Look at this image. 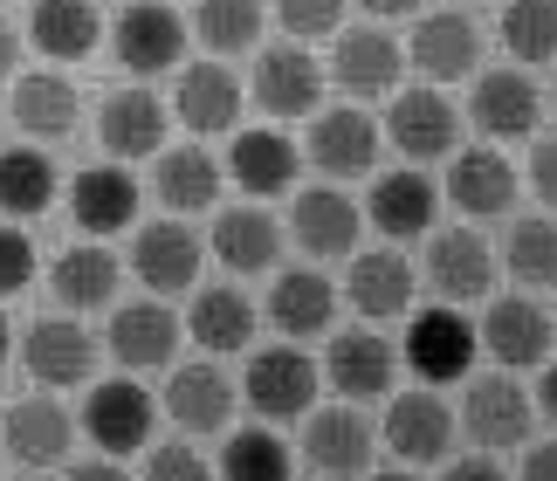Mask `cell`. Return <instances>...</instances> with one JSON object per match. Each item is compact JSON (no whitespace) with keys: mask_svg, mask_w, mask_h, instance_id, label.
Wrapping results in <instances>:
<instances>
[{"mask_svg":"<svg viewBox=\"0 0 557 481\" xmlns=\"http://www.w3.org/2000/svg\"><path fill=\"white\" fill-rule=\"evenodd\" d=\"M482 351L496 358L503 371L544 365L550 358V310H537L530 296H496L482 317Z\"/></svg>","mask_w":557,"mask_h":481,"instance_id":"obj_17","label":"cell"},{"mask_svg":"<svg viewBox=\"0 0 557 481\" xmlns=\"http://www.w3.org/2000/svg\"><path fill=\"white\" fill-rule=\"evenodd\" d=\"M379 454V433L358 406H310L304 412V461L317 474H366Z\"/></svg>","mask_w":557,"mask_h":481,"instance_id":"obj_8","label":"cell"},{"mask_svg":"<svg viewBox=\"0 0 557 481\" xmlns=\"http://www.w3.org/2000/svg\"><path fill=\"white\" fill-rule=\"evenodd\" d=\"M331 310H337V289H331L324 269H283V275H275L269 317H275V331H283V337H317V331H331Z\"/></svg>","mask_w":557,"mask_h":481,"instance_id":"obj_33","label":"cell"},{"mask_svg":"<svg viewBox=\"0 0 557 481\" xmlns=\"http://www.w3.org/2000/svg\"><path fill=\"white\" fill-rule=\"evenodd\" d=\"M255 303L242 296V289H227V282H213V289H200L193 296V310H186V331H193V344L200 351H213V358H227V351H248L255 344Z\"/></svg>","mask_w":557,"mask_h":481,"instance_id":"obj_29","label":"cell"},{"mask_svg":"<svg viewBox=\"0 0 557 481\" xmlns=\"http://www.w3.org/2000/svg\"><path fill=\"white\" fill-rule=\"evenodd\" d=\"M447 474H455V481H482V474H496V461H488V447H475V454H461V461H447Z\"/></svg>","mask_w":557,"mask_h":481,"instance_id":"obj_47","label":"cell"},{"mask_svg":"<svg viewBox=\"0 0 557 481\" xmlns=\"http://www.w3.org/2000/svg\"><path fill=\"white\" fill-rule=\"evenodd\" d=\"M468 118H475L482 138H530L537 118H544V90L523 70H488V76H475Z\"/></svg>","mask_w":557,"mask_h":481,"instance_id":"obj_16","label":"cell"},{"mask_svg":"<svg viewBox=\"0 0 557 481\" xmlns=\"http://www.w3.org/2000/svg\"><path fill=\"white\" fill-rule=\"evenodd\" d=\"M413 261L393 255V248H372V255H351V282H345V296H351V310L366 317V323H393L413 310Z\"/></svg>","mask_w":557,"mask_h":481,"instance_id":"obj_21","label":"cell"},{"mask_svg":"<svg viewBox=\"0 0 557 481\" xmlns=\"http://www.w3.org/2000/svg\"><path fill=\"white\" fill-rule=\"evenodd\" d=\"M255 103H262L269 118H310L317 97H324V62H317L304 41H283V49H262L255 62Z\"/></svg>","mask_w":557,"mask_h":481,"instance_id":"obj_12","label":"cell"},{"mask_svg":"<svg viewBox=\"0 0 557 481\" xmlns=\"http://www.w3.org/2000/svg\"><path fill=\"white\" fill-rule=\"evenodd\" d=\"M0 8H8V0H0Z\"/></svg>","mask_w":557,"mask_h":481,"instance_id":"obj_52","label":"cell"},{"mask_svg":"<svg viewBox=\"0 0 557 481\" xmlns=\"http://www.w3.org/2000/svg\"><path fill=\"white\" fill-rule=\"evenodd\" d=\"M372 21H399V14H420V0H358Z\"/></svg>","mask_w":557,"mask_h":481,"instance_id":"obj_50","label":"cell"},{"mask_svg":"<svg viewBox=\"0 0 557 481\" xmlns=\"http://www.w3.org/2000/svg\"><path fill=\"white\" fill-rule=\"evenodd\" d=\"M523 474H537V481H557V441L530 447V454H523Z\"/></svg>","mask_w":557,"mask_h":481,"instance_id":"obj_48","label":"cell"},{"mask_svg":"<svg viewBox=\"0 0 557 481\" xmlns=\"http://www.w3.org/2000/svg\"><path fill=\"white\" fill-rule=\"evenodd\" d=\"M200 261H207V240L193 234L186 221H152V227H138V240H132V275L152 296L193 289V282H200Z\"/></svg>","mask_w":557,"mask_h":481,"instance_id":"obj_9","label":"cell"},{"mask_svg":"<svg viewBox=\"0 0 557 481\" xmlns=\"http://www.w3.org/2000/svg\"><path fill=\"white\" fill-rule=\"evenodd\" d=\"M97 35H103L97 0H35V14H28V41L49 62H83L97 49Z\"/></svg>","mask_w":557,"mask_h":481,"instance_id":"obj_32","label":"cell"},{"mask_svg":"<svg viewBox=\"0 0 557 481\" xmlns=\"http://www.w3.org/2000/svg\"><path fill=\"white\" fill-rule=\"evenodd\" d=\"M0 358H8V317H0Z\"/></svg>","mask_w":557,"mask_h":481,"instance_id":"obj_51","label":"cell"},{"mask_svg":"<svg viewBox=\"0 0 557 481\" xmlns=\"http://www.w3.org/2000/svg\"><path fill=\"white\" fill-rule=\"evenodd\" d=\"M317 385H324V365L310 351H296V344H269V351H255L248 379H242V399L262 412V420H304L317 406Z\"/></svg>","mask_w":557,"mask_h":481,"instance_id":"obj_1","label":"cell"},{"mask_svg":"<svg viewBox=\"0 0 557 481\" xmlns=\"http://www.w3.org/2000/svg\"><path fill=\"white\" fill-rule=\"evenodd\" d=\"M152 420H159V399H152L138 379L90 385V399H83V433H90V447L111 454V461L152 447Z\"/></svg>","mask_w":557,"mask_h":481,"instance_id":"obj_2","label":"cell"},{"mask_svg":"<svg viewBox=\"0 0 557 481\" xmlns=\"http://www.w3.org/2000/svg\"><path fill=\"white\" fill-rule=\"evenodd\" d=\"M186 41H193V28H186L173 8H165V0H132V8L117 14V28H111V49H117V62H124L132 76L180 70Z\"/></svg>","mask_w":557,"mask_h":481,"instance_id":"obj_5","label":"cell"},{"mask_svg":"<svg viewBox=\"0 0 557 481\" xmlns=\"http://www.w3.org/2000/svg\"><path fill=\"white\" fill-rule=\"evenodd\" d=\"M0 433H8V454L21 468H62L70 447H76V420L62 412V399H21V406H8Z\"/></svg>","mask_w":557,"mask_h":481,"instance_id":"obj_20","label":"cell"},{"mask_svg":"<svg viewBox=\"0 0 557 481\" xmlns=\"http://www.w3.org/2000/svg\"><path fill=\"white\" fill-rule=\"evenodd\" d=\"M475 351H482V331L461 310H420L413 323H406L399 365L420 371V385H455V379H468Z\"/></svg>","mask_w":557,"mask_h":481,"instance_id":"obj_3","label":"cell"},{"mask_svg":"<svg viewBox=\"0 0 557 481\" xmlns=\"http://www.w3.org/2000/svg\"><path fill=\"white\" fill-rule=\"evenodd\" d=\"M406 55H413V70L426 83H461V76L482 70V28L468 14H420Z\"/></svg>","mask_w":557,"mask_h":481,"instance_id":"obj_19","label":"cell"},{"mask_svg":"<svg viewBox=\"0 0 557 481\" xmlns=\"http://www.w3.org/2000/svg\"><path fill=\"white\" fill-rule=\"evenodd\" d=\"M152 193L173 213H207L221 200V165H213L200 145H173V151H159V165H152Z\"/></svg>","mask_w":557,"mask_h":481,"instance_id":"obj_35","label":"cell"},{"mask_svg":"<svg viewBox=\"0 0 557 481\" xmlns=\"http://www.w3.org/2000/svg\"><path fill=\"white\" fill-rule=\"evenodd\" d=\"M97 138L111 159H159L165 151V103L152 90H111L97 111Z\"/></svg>","mask_w":557,"mask_h":481,"instance_id":"obj_23","label":"cell"},{"mask_svg":"<svg viewBox=\"0 0 557 481\" xmlns=\"http://www.w3.org/2000/svg\"><path fill=\"white\" fill-rule=\"evenodd\" d=\"M165 412L180 433H221L234 420V385L221 365H180L165 379Z\"/></svg>","mask_w":557,"mask_h":481,"instance_id":"obj_26","label":"cell"},{"mask_svg":"<svg viewBox=\"0 0 557 481\" xmlns=\"http://www.w3.org/2000/svg\"><path fill=\"white\" fill-rule=\"evenodd\" d=\"M530 399H537V412L557 427V358H544V371H537V392H530Z\"/></svg>","mask_w":557,"mask_h":481,"instance_id":"obj_46","label":"cell"},{"mask_svg":"<svg viewBox=\"0 0 557 481\" xmlns=\"http://www.w3.org/2000/svg\"><path fill=\"white\" fill-rule=\"evenodd\" d=\"M503 261H509V275H517V282L550 289V282H557V221H550V213H530V221L509 227Z\"/></svg>","mask_w":557,"mask_h":481,"instance_id":"obj_39","label":"cell"},{"mask_svg":"<svg viewBox=\"0 0 557 481\" xmlns=\"http://www.w3.org/2000/svg\"><path fill=\"white\" fill-rule=\"evenodd\" d=\"M399 41L385 35V28H351V35H337V49H331V76H337V90H351V97H385L399 83Z\"/></svg>","mask_w":557,"mask_h":481,"instance_id":"obj_28","label":"cell"},{"mask_svg":"<svg viewBox=\"0 0 557 481\" xmlns=\"http://www.w3.org/2000/svg\"><path fill=\"white\" fill-rule=\"evenodd\" d=\"M255 35H262V0H200L193 8V41L221 62L255 49Z\"/></svg>","mask_w":557,"mask_h":481,"instance_id":"obj_38","label":"cell"},{"mask_svg":"<svg viewBox=\"0 0 557 481\" xmlns=\"http://www.w3.org/2000/svg\"><path fill=\"white\" fill-rule=\"evenodd\" d=\"M275 21H283L296 41H317V35H337L345 0H275Z\"/></svg>","mask_w":557,"mask_h":481,"instance_id":"obj_42","label":"cell"},{"mask_svg":"<svg viewBox=\"0 0 557 481\" xmlns=\"http://www.w3.org/2000/svg\"><path fill=\"white\" fill-rule=\"evenodd\" d=\"M21 70V35L8 28V14H0V76H14Z\"/></svg>","mask_w":557,"mask_h":481,"instance_id":"obj_49","label":"cell"},{"mask_svg":"<svg viewBox=\"0 0 557 481\" xmlns=\"http://www.w3.org/2000/svg\"><path fill=\"white\" fill-rule=\"evenodd\" d=\"M324 371L345 399H385V392H393V371H399V351H393V337H379V331H337Z\"/></svg>","mask_w":557,"mask_h":481,"instance_id":"obj_24","label":"cell"},{"mask_svg":"<svg viewBox=\"0 0 557 481\" xmlns=\"http://www.w3.org/2000/svg\"><path fill=\"white\" fill-rule=\"evenodd\" d=\"M530 420H537V399H530V392L509 379V371H488V379H475V385H468V399H461V412H455V427H461L475 447H488V454L523 447V441H530Z\"/></svg>","mask_w":557,"mask_h":481,"instance_id":"obj_4","label":"cell"},{"mask_svg":"<svg viewBox=\"0 0 557 481\" xmlns=\"http://www.w3.org/2000/svg\"><path fill=\"white\" fill-rule=\"evenodd\" d=\"M21 365L41 392H70V385H90L97 371V337L83 331L76 317H41L28 337H21Z\"/></svg>","mask_w":557,"mask_h":481,"instance_id":"obj_6","label":"cell"},{"mask_svg":"<svg viewBox=\"0 0 557 481\" xmlns=\"http://www.w3.org/2000/svg\"><path fill=\"white\" fill-rule=\"evenodd\" d=\"M49 200H55V165H49V151H35V145L0 151V213L28 221V213H41Z\"/></svg>","mask_w":557,"mask_h":481,"instance_id":"obj_37","label":"cell"},{"mask_svg":"<svg viewBox=\"0 0 557 481\" xmlns=\"http://www.w3.org/2000/svg\"><path fill=\"white\" fill-rule=\"evenodd\" d=\"M289 234H296V248L317 255V261L358 255V234H366V207H358L351 193H337L331 180H324V186H304V193H296V213H289Z\"/></svg>","mask_w":557,"mask_h":481,"instance_id":"obj_7","label":"cell"},{"mask_svg":"<svg viewBox=\"0 0 557 481\" xmlns=\"http://www.w3.org/2000/svg\"><path fill=\"white\" fill-rule=\"evenodd\" d=\"M385 447H393L399 461H413V468L447 461V447H455V412H447V399L434 385L393 399V412H385Z\"/></svg>","mask_w":557,"mask_h":481,"instance_id":"obj_11","label":"cell"},{"mask_svg":"<svg viewBox=\"0 0 557 481\" xmlns=\"http://www.w3.org/2000/svg\"><path fill=\"white\" fill-rule=\"evenodd\" d=\"M503 49L517 62H557V0H509Z\"/></svg>","mask_w":557,"mask_h":481,"instance_id":"obj_40","label":"cell"},{"mask_svg":"<svg viewBox=\"0 0 557 481\" xmlns=\"http://www.w3.org/2000/svg\"><path fill=\"white\" fill-rule=\"evenodd\" d=\"M227 172L242 193H289L296 172H304V151H296L283 131H242V138L227 145Z\"/></svg>","mask_w":557,"mask_h":481,"instance_id":"obj_30","label":"cell"},{"mask_svg":"<svg viewBox=\"0 0 557 481\" xmlns=\"http://www.w3.org/2000/svg\"><path fill=\"white\" fill-rule=\"evenodd\" d=\"M304 151H310V165L324 172V180H366V172L379 165V124L358 111V103H345V111H317Z\"/></svg>","mask_w":557,"mask_h":481,"instance_id":"obj_13","label":"cell"},{"mask_svg":"<svg viewBox=\"0 0 557 481\" xmlns=\"http://www.w3.org/2000/svg\"><path fill=\"white\" fill-rule=\"evenodd\" d=\"M530 186H537V200L557 213V138H537V151H530Z\"/></svg>","mask_w":557,"mask_h":481,"instance_id":"obj_45","label":"cell"},{"mask_svg":"<svg viewBox=\"0 0 557 481\" xmlns=\"http://www.w3.org/2000/svg\"><path fill=\"white\" fill-rule=\"evenodd\" d=\"M213 255H221L234 275H262V269H275V255H283V227H275L262 207H227L221 221H213Z\"/></svg>","mask_w":557,"mask_h":481,"instance_id":"obj_34","label":"cell"},{"mask_svg":"<svg viewBox=\"0 0 557 481\" xmlns=\"http://www.w3.org/2000/svg\"><path fill=\"white\" fill-rule=\"evenodd\" d=\"M434 213H441L434 180H426L420 165H406V172H385V180L372 186L366 221H372L385 240H413V234H434Z\"/></svg>","mask_w":557,"mask_h":481,"instance_id":"obj_25","label":"cell"},{"mask_svg":"<svg viewBox=\"0 0 557 481\" xmlns=\"http://www.w3.org/2000/svg\"><path fill=\"white\" fill-rule=\"evenodd\" d=\"M221 468L227 474H289V447L275 441L269 427H242V433H227Z\"/></svg>","mask_w":557,"mask_h":481,"instance_id":"obj_41","label":"cell"},{"mask_svg":"<svg viewBox=\"0 0 557 481\" xmlns=\"http://www.w3.org/2000/svg\"><path fill=\"white\" fill-rule=\"evenodd\" d=\"M385 138H393L413 165H434V159H455L461 145V118L441 90H399L393 111H385Z\"/></svg>","mask_w":557,"mask_h":481,"instance_id":"obj_10","label":"cell"},{"mask_svg":"<svg viewBox=\"0 0 557 481\" xmlns=\"http://www.w3.org/2000/svg\"><path fill=\"white\" fill-rule=\"evenodd\" d=\"M173 111H180L186 131H200V138L234 131V124H242V83H234V70H227L221 55L186 62V70H180V90H173Z\"/></svg>","mask_w":557,"mask_h":481,"instance_id":"obj_18","label":"cell"},{"mask_svg":"<svg viewBox=\"0 0 557 481\" xmlns=\"http://www.w3.org/2000/svg\"><path fill=\"white\" fill-rule=\"evenodd\" d=\"M173 351H180V317L159 296L124 303L111 317V358L124 371H159V365H173Z\"/></svg>","mask_w":557,"mask_h":481,"instance_id":"obj_22","label":"cell"},{"mask_svg":"<svg viewBox=\"0 0 557 481\" xmlns=\"http://www.w3.org/2000/svg\"><path fill=\"white\" fill-rule=\"evenodd\" d=\"M426 282H434L441 303H482L488 282H496V255L475 227H447L426 240Z\"/></svg>","mask_w":557,"mask_h":481,"instance_id":"obj_15","label":"cell"},{"mask_svg":"<svg viewBox=\"0 0 557 481\" xmlns=\"http://www.w3.org/2000/svg\"><path fill=\"white\" fill-rule=\"evenodd\" d=\"M447 200H455L468 221H496V213L517 207V165H509L496 145H468V151L447 159Z\"/></svg>","mask_w":557,"mask_h":481,"instance_id":"obj_14","label":"cell"},{"mask_svg":"<svg viewBox=\"0 0 557 481\" xmlns=\"http://www.w3.org/2000/svg\"><path fill=\"white\" fill-rule=\"evenodd\" d=\"M35 282V240L21 227H0V296H21Z\"/></svg>","mask_w":557,"mask_h":481,"instance_id":"obj_43","label":"cell"},{"mask_svg":"<svg viewBox=\"0 0 557 481\" xmlns=\"http://www.w3.org/2000/svg\"><path fill=\"white\" fill-rule=\"evenodd\" d=\"M145 474L193 481V474H207V461H200V447H193V441H159V447H145Z\"/></svg>","mask_w":557,"mask_h":481,"instance_id":"obj_44","label":"cell"},{"mask_svg":"<svg viewBox=\"0 0 557 481\" xmlns=\"http://www.w3.org/2000/svg\"><path fill=\"white\" fill-rule=\"evenodd\" d=\"M49 282H55V303H62V310H103V303L117 296V255L97 248V240L62 248Z\"/></svg>","mask_w":557,"mask_h":481,"instance_id":"obj_36","label":"cell"},{"mask_svg":"<svg viewBox=\"0 0 557 481\" xmlns=\"http://www.w3.org/2000/svg\"><path fill=\"white\" fill-rule=\"evenodd\" d=\"M70 213L83 234H117L138 221V180L124 165H90L70 180Z\"/></svg>","mask_w":557,"mask_h":481,"instance_id":"obj_27","label":"cell"},{"mask_svg":"<svg viewBox=\"0 0 557 481\" xmlns=\"http://www.w3.org/2000/svg\"><path fill=\"white\" fill-rule=\"evenodd\" d=\"M76 118H83V97L62 70H28L14 83V124L28 138H70Z\"/></svg>","mask_w":557,"mask_h":481,"instance_id":"obj_31","label":"cell"}]
</instances>
